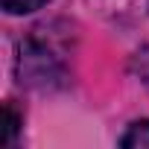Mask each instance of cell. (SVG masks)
I'll return each instance as SVG.
<instances>
[{
	"label": "cell",
	"mask_w": 149,
	"mask_h": 149,
	"mask_svg": "<svg viewBox=\"0 0 149 149\" xmlns=\"http://www.w3.org/2000/svg\"><path fill=\"white\" fill-rule=\"evenodd\" d=\"M64 67L61 58L38 38H29L26 44H21L18 53V79L21 85H47L50 79H61Z\"/></svg>",
	"instance_id": "cell-1"
},
{
	"label": "cell",
	"mask_w": 149,
	"mask_h": 149,
	"mask_svg": "<svg viewBox=\"0 0 149 149\" xmlns=\"http://www.w3.org/2000/svg\"><path fill=\"white\" fill-rule=\"evenodd\" d=\"M123 149H149V120H134L129 132L120 137Z\"/></svg>",
	"instance_id": "cell-2"
},
{
	"label": "cell",
	"mask_w": 149,
	"mask_h": 149,
	"mask_svg": "<svg viewBox=\"0 0 149 149\" xmlns=\"http://www.w3.org/2000/svg\"><path fill=\"white\" fill-rule=\"evenodd\" d=\"M50 0H0L6 15H29V12H38L41 6H47Z\"/></svg>",
	"instance_id": "cell-3"
},
{
	"label": "cell",
	"mask_w": 149,
	"mask_h": 149,
	"mask_svg": "<svg viewBox=\"0 0 149 149\" xmlns=\"http://www.w3.org/2000/svg\"><path fill=\"white\" fill-rule=\"evenodd\" d=\"M18 134V114L12 105H6V129H3V143H12Z\"/></svg>",
	"instance_id": "cell-4"
}]
</instances>
